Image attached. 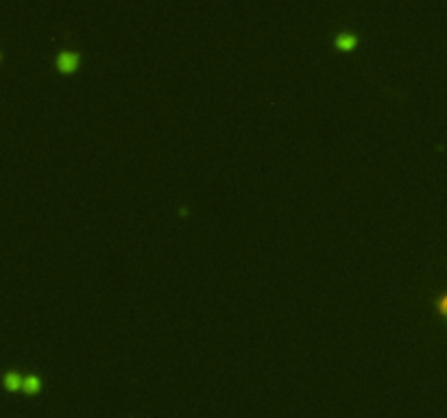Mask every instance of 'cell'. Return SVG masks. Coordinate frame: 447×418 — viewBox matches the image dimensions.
Instances as JSON below:
<instances>
[{
	"instance_id": "6da1fadb",
	"label": "cell",
	"mask_w": 447,
	"mask_h": 418,
	"mask_svg": "<svg viewBox=\"0 0 447 418\" xmlns=\"http://www.w3.org/2000/svg\"><path fill=\"white\" fill-rule=\"evenodd\" d=\"M79 66V55L74 50H61L57 55V68L64 70V72H70V70H74Z\"/></svg>"
},
{
	"instance_id": "7a4b0ae2",
	"label": "cell",
	"mask_w": 447,
	"mask_h": 418,
	"mask_svg": "<svg viewBox=\"0 0 447 418\" xmlns=\"http://www.w3.org/2000/svg\"><path fill=\"white\" fill-rule=\"evenodd\" d=\"M22 381H24V377L18 371H7L3 375V383H5V388H9V390L22 388Z\"/></svg>"
},
{
	"instance_id": "3957f363",
	"label": "cell",
	"mask_w": 447,
	"mask_h": 418,
	"mask_svg": "<svg viewBox=\"0 0 447 418\" xmlns=\"http://www.w3.org/2000/svg\"><path fill=\"white\" fill-rule=\"evenodd\" d=\"M334 44L338 48H352L356 44V35L352 31H345V33H338L334 37Z\"/></svg>"
},
{
	"instance_id": "277c9868",
	"label": "cell",
	"mask_w": 447,
	"mask_h": 418,
	"mask_svg": "<svg viewBox=\"0 0 447 418\" xmlns=\"http://www.w3.org/2000/svg\"><path fill=\"white\" fill-rule=\"evenodd\" d=\"M39 386H42V379H39L37 375H26V377H24V381H22V388H24V392H29V394L37 392V390H39Z\"/></svg>"
},
{
	"instance_id": "5b68a950",
	"label": "cell",
	"mask_w": 447,
	"mask_h": 418,
	"mask_svg": "<svg viewBox=\"0 0 447 418\" xmlns=\"http://www.w3.org/2000/svg\"><path fill=\"white\" fill-rule=\"evenodd\" d=\"M436 307H438V311L447 316V292H443V294L436 298Z\"/></svg>"
}]
</instances>
